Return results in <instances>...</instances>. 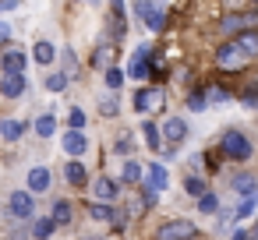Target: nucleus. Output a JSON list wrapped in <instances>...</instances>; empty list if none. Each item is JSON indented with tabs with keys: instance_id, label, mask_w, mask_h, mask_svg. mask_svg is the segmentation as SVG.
I'll use <instances>...</instances> for the list:
<instances>
[{
	"instance_id": "nucleus-1",
	"label": "nucleus",
	"mask_w": 258,
	"mask_h": 240,
	"mask_svg": "<svg viewBox=\"0 0 258 240\" xmlns=\"http://www.w3.org/2000/svg\"><path fill=\"white\" fill-rule=\"evenodd\" d=\"M198 229H195V222H187V219H173V222H163L159 229H156V240H191Z\"/></svg>"
},
{
	"instance_id": "nucleus-2",
	"label": "nucleus",
	"mask_w": 258,
	"mask_h": 240,
	"mask_svg": "<svg viewBox=\"0 0 258 240\" xmlns=\"http://www.w3.org/2000/svg\"><path fill=\"white\" fill-rule=\"evenodd\" d=\"M223 152L233 155V159H247V155H251V141H247L240 131H226V134H223Z\"/></svg>"
},
{
	"instance_id": "nucleus-3",
	"label": "nucleus",
	"mask_w": 258,
	"mask_h": 240,
	"mask_svg": "<svg viewBox=\"0 0 258 240\" xmlns=\"http://www.w3.org/2000/svg\"><path fill=\"white\" fill-rule=\"evenodd\" d=\"M138 15L145 18V25H149L152 32L166 29V4H138Z\"/></svg>"
},
{
	"instance_id": "nucleus-4",
	"label": "nucleus",
	"mask_w": 258,
	"mask_h": 240,
	"mask_svg": "<svg viewBox=\"0 0 258 240\" xmlns=\"http://www.w3.org/2000/svg\"><path fill=\"white\" fill-rule=\"evenodd\" d=\"M163 103H166L163 89H142V92L135 96V106H138L142 113H156V110H163Z\"/></svg>"
},
{
	"instance_id": "nucleus-5",
	"label": "nucleus",
	"mask_w": 258,
	"mask_h": 240,
	"mask_svg": "<svg viewBox=\"0 0 258 240\" xmlns=\"http://www.w3.org/2000/svg\"><path fill=\"white\" fill-rule=\"evenodd\" d=\"M216 64H219L223 71H237V67L244 64V53L237 50V43H226V46L216 53Z\"/></svg>"
},
{
	"instance_id": "nucleus-6",
	"label": "nucleus",
	"mask_w": 258,
	"mask_h": 240,
	"mask_svg": "<svg viewBox=\"0 0 258 240\" xmlns=\"http://www.w3.org/2000/svg\"><path fill=\"white\" fill-rule=\"evenodd\" d=\"M166 166H159V163H152V170L145 173V194H159V191H166Z\"/></svg>"
},
{
	"instance_id": "nucleus-7",
	"label": "nucleus",
	"mask_w": 258,
	"mask_h": 240,
	"mask_svg": "<svg viewBox=\"0 0 258 240\" xmlns=\"http://www.w3.org/2000/svg\"><path fill=\"white\" fill-rule=\"evenodd\" d=\"M233 191H237V194H244V201H254V198H258V177L237 173V177H233Z\"/></svg>"
},
{
	"instance_id": "nucleus-8",
	"label": "nucleus",
	"mask_w": 258,
	"mask_h": 240,
	"mask_svg": "<svg viewBox=\"0 0 258 240\" xmlns=\"http://www.w3.org/2000/svg\"><path fill=\"white\" fill-rule=\"evenodd\" d=\"M11 212H15L18 219H29V215H32V194H29V191H15V194H11Z\"/></svg>"
},
{
	"instance_id": "nucleus-9",
	"label": "nucleus",
	"mask_w": 258,
	"mask_h": 240,
	"mask_svg": "<svg viewBox=\"0 0 258 240\" xmlns=\"http://www.w3.org/2000/svg\"><path fill=\"white\" fill-rule=\"evenodd\" d=\"M0 92H4L8 99H18L25 92V74H4V82H0Z\"/></svg>"
},
{
	"instance_id": "nucleus-10",
	"label": "nucleus",
	"mask_w": 258,
	"mask_h": 240,
	"mask_svg": "<svg viewBox=\"0 0 258 240\" xmlns=\"http://www.w3.org/2000/svg\"><path fill=\"white\" fill-rule=\"evenodd\" d=\"M4 71H8V74H22V71H25V53L15 50V46L4 50Z\"/></svg>"
},
{
	"instance_id": "nucleus-11",
	"label": "nucleus",
	"mask_w": 258,
	"mask_h": 240,
	"mask_svg": "<svg viewBox=\"0 0 258 240\" xmlns=\"http://www.w3.org/2000/svg\"><path fill=\"white\" fill-rule=\"evenodd\" d=\"M163 134H166L170 141H177V145H180V141H184V134H187V124H184V120H177V117H170V120H166V127H163Z\"/></svg>"
},
{
	"instance_id": "nucleus-12",
	"label": "nucleus",
	"mask_w": 258,
	"mask_h": 240,
	"mask_svg": "<svg viewBox=\"0 0 258 240\" xmlns=\"http://www.w3.org/2000/svg\"><path fill=\"white\" fill-rule=\"evenodd\" d=\"M64 148H68L71 155H82V152L89 148V141H85V134H82V131H68V138H64Z\"/></svg>"
},
{
	"instance_id": "nucleus-13",
	"label": "nucleus",
	"mask_w": 258,
	"mask_h": 240,
	"mask_svg": "<svg viewBox=\"0 0 258 240\" xmlns=\"http://www.w3.org/2000/svg\"><path fill=\"white\" fill-rule=\"evenodd\" d=\"M46 187H50V170L46 166H36L29 173V191H46Z\"/></svg>"
},
{
	"instance_id": "nucleus-14",
	"label": "nucleus",
	"mask_w": 258,
	"mask_h": 240,
	"mask_svg": "<svg viewBox=\"0 0 258 240\" xmlns=\"http://www.w3.org/2000/svg\"><path fill=\"white\" fill-rule=\"evenodd\" d=\"M237 50H240L244 57H254V53H258V36H254V32H240V36H237Z\"/></svg>"
},
{
	"instance_id": "nucleus-15",
	"label": "nucleus",
	"mask_w": 258,
	"mask_h": 240,
	"mask_svg": "<svg viewBox=\"0 0 258 240\" xmlns=\"http://www.w3.org/2000/svg\"><path fill=\"white\" fill-rule=\"evenodd\" d=\"M96 198H99V201H113V198H117V184L106 180V177H99V180H96Z\"/></svg>"
},
{
	"instance_id": "nucleus-16",
	"label": "nucleus",
	"mask_w": 258,
	"mask_h": 240,
	"mask_svg": "<svg viewBox=\"0 0 258 240\" xmlns=\"http://www.w3.org/2000/svg\"><path fill=\"white\" fill-rule=\"evenodd\" d=\"M50 222H53V226H68V222H71V205H68V201H57Z\"/></svg>"
},
{
	"instance_id": "nucleus-17",
	"label": "nucleus",
	"mask_w": 258,
	"mask_h": 240,
	"mask_svg": "<svg viewBox=\"0 0 258 240\" xmlns=\"http://www.w3.org/2000/svg\"><path fill=\"white\" fill-rule=\"evenodd\" d=\"M64 173H68V180H71L75 187H82V184H85V166H82L78 159H75V163H68V166H64Z\"/></svg>"
},
{
	"instance_id": "nucleus-18",
	"label": "nucleus",
	"mask_w": 258,
	"mask_h": 240,
	"mask_svg": "<svg viewBox=\"0 0 258 240\" xmlns=\"http://www.w3.org/2000/svg\"><path fill=\"white\" fill-rule=\"evenodd\" d=\"M145 53H149L145 46H142V50H135V64H131V74H135V78H149V67H145Z\"/></svg>"
},
{
	"instance_id": "nucleus-19",
	"label": "nucleus",
	"mask_w": 258,
	"mask_h": 240,
	"mask_svg": "<svg viewBox=\"0 0 258 240\" xmlns=\"http://www.w3.org/2000/svg\"><path fill=\"white\" fill-rule=\"evenodd\" d=\"M142 134H145V145H149V148H159V141H163V138H159V127H156L152 120H145V124H142Z\"/></svg>"
},
{
	"instance_id": "nucleus-20",
	"label": "nucleus",
	"mask_w": 258,
	"mask_h": 240,
	"mask_svg": "<svg viewBox=\"0 0 258 240\" xmlns=\"http://www.w3.org/2000/svg\"><path fill=\"white\" fill-rule=\"evenodd\" d=\"M32 57H36V64H53V46L50 43H36Z\"/></svg>"
},
{
	"instance_id": "nucleus-21",
	"label": "nucleus",
	"mask_w": 258,
	"mask_h": 240,
	"mask_svg": "<svg viewBox=\"0 0 258 240\" xmlns=\"http://www.w3.org/2000/svg\"><path fill=\"white\" fill-rule=\"evenodd\" d=\"M22 131H25V124H18V120H4V124H0V134H4V138H22Z\"/></svg>"
},
{
	"instance_id": "nucleus-22",
	"label": "nucleus",
	"mask_w": 258,
	"mask_h": 240,
	"mask_svg": "<svg viewBox=\"0 0 258 240\" xmlns=\"http://www.w3.org/2000/svg\"><path fill=\"white\" fill-rule=\"evenodd\" d=\"M36 131H39V138H50V134L57 131V120L46 113V117H39V120H36Z\"/></svg>"
},
{
	"instance_id": "nucleus-23",
	"label": "nucleus",
	"mask_w": 258,
	"mask_h": 240,
	"mask_svg": "<svg viewBox=\"0 0 258 240\" xmlns=\"http://www.w3.org/2000/svg\"><path fill=\"white\" fill-rule=\"evenodd\" d=\"M89 215H92L96 222H113V212H110L106 205H96V201L89 205Z\"/></svg>"
},
{
	"instance_id": "nucleus-24",
	"label": "nucleus",
	"mask_w": 258,
	"mask_h": 240,
	"mask_svg": "<svg viewBox=\"0 0 258 240\" xmlns=\"http://www.w3.org/2000/svg\"><path fill=\"white\" fill-rule=\"evenodd\" d=\"M110 64H113V46H99L96 50V67H106L110 71Z\"/></svg>"
},
{
	"instance_id": "nucleus-25",
	"label": "nucleus",
	"mask_w": 258,
	"mask_h": 240,
	"mask_svg": "<svg viewBox=\"0 0 258 240\" xmlns=\"http://www.w3.org/2000/svg\"><path fill=\"white\" fill-rule=\"evenodd\" d=\"M135 180H142V166L138 163H124V184H135Z\"/></svg>"
},
{
	"instance_id": "nucleus-26",
	"label": "nucleus",
	"mask_w": 258,
	"mask_h": 240,
	"mask_svg": "<svg viewBox=\"0 0 258 240\" xmlns=\"http://www.w3.org/2000/svg\"><path fill=\"white\" fill-rule=\"evenodd\" d=\"M46 89H50V92H64V89H68V74H53V78H46Z\"/></svg>"
},
{
	"instance_id": "nucleus-27",
	"label": "nucleus",
	"mask_w": 258,
	"mask_h": 240,
	"mask_svg": "<svg viewBox=\"0 0 258 240\" xmlns=\"http://www.w3.org/2000/svg\"><path fill=\"white\" fill-rule=\"evenodd\" d=\"M32 233H36V236H39V240H46V236H50V233H53V222H50V219H39V222H36V226H32Z\"/></svg>"
},
{
	"instance_id": "nucleus-28",
	"label": "nucleus",
	"mask_w": 258,
	"mask_h": 240,
	"mask_svg": "<svg viewBox=\"0 0 258 240\" xmlns=\"http://www.w3.org/2000/svg\"><path fill=\"white\" fill-rule=\"evenodd\" d=\"M106 85H110V89H120V85H124V71L110 67V71H106Z\"/></svg>"
},
{
	"instance_id": "nucleus-29",
	"label": "nucleus",
	"mask_w": 258,
	"mask_h": 240,
	"mask_svg": "<svg viewBox=\"0 0 258 240\" xmlns=\"http://www.w3.org/2000/svg\"><path fill=\"white\" fill-rule=\"evenodd\" d=\"M198 208H202V212H216V208H219L216 194H202V198H198Z\"/></svg>"
},
{
	"instance_id": "nucleus-30",
	"label": "nucleus",
	"mask_w": 258,
	"mask_h": 240,
	"mask_svg": "<svg viewBox=\"0 0 258 240\" xmlns=\"http://www.w3.org/2000/svg\"><path fill=\"white\" fill-rule=\"evenodd\" d=\"M99 106H103V117H117V110H120V106H117V99H113V96H106V99H103V103H99Z\"/></svg>"
},
{
	"instance_id": "nucleus-31",
	"label": "nucleus",
	"mask_w": 258,
	"mask_h": 240,
	"mask_svg": "<svg viewBox=\"0 0 258 240\" xmlns=\"http://www.w3.org/2000/svg\"><path fill=\"white\" fill-rule=\"evenodd\" d=\"M85 127V113L82 110H71V131H82Z\"/></svg>"
},
{
	"instance_id": "nucleus-32",
	"label": "nucleus",
	"mask_w": 258,
	"mask_h": 240,
	"mask_svg": "<svg viewBox=\"0 0 258 240\" xmlns=\"http://www.w3.org/2000/svg\"><path fill=\"white\" fill-rule=\"evenodd\" d=\"M251 212H254V201H240V205H237V212H233V215H237V219H247V215H251Z\"/></svg>"
},
{
	"instance_id": "nucleus-33",
	"label": "nucleus",
	"mask_w": 258,
	"mask_h": 240,
	"mask_svg": "<svg viewBox=\"0 0 258 240\" xmlns=\"http://www.w3.org/2000/svg\"><path fill=\"white\" fill-rule=\"evenodd\" d=\"M187 191H191V194H198V198H202V194H205V184H202V180H198V177H191V180H187Z\"/></svg>"
},
{
	"instance_id": "nucleus-34",
	"label": "nucleus",
	"mask_w": 258,
	"mask_h": 240,
	"mask_svg": "<svg viewBox=\"0 0 258 240\" xmlns=\"http://www.w3.org/2000/svg\"><path fill=\"white\" fill-rule=\"evenodd\" d=\"M187 106H191V110H202V106H205V96H191Z\"/></svg>"
},
{
	"instance_id": "nucleus-35",
	"label": "nucleus",
	"mask_w": 258,
	"mask_h": 240,
	"mask_svg": "<svg viewBox=\"0 0 258 240\" xmlns=\"http://www.w3.org/2000/svg\"><path fill=\"white\" fill-rule=\"evenodd\" d=\"M117 152H131V138H127V134H120V141H117Z\"/></svg>"
},
{
	"instance_id": "nucleus-36",
	"label": "nucleus",
	"mask_w": 258,
	"mask_h": 240,
	"mask_svg": "<svg viewBox=\"0 0 258 240\" xmlns=\"http://www.w3.org/2000/svg\"><path fill=\"white\" fill-rule=\"evenodd\" d=\"M244 103H247L251 110H258V96H254V92H247V99H244Z\"/></svg>"
},
{
	"instance_id": "nucleus-37",
	"label": "nucleus",
	"mask_w": 258,
	"mask_h": 240,
	"mask_svg": "<svg viewBox=\"0 0 258 240\" xmlns=\"http://www.w3.org/2000/svg\"><path fill=\"white\" fill-rule=\"evenodd\" d=\"M230 240H247V233H240V229H237V233H233Z\"/></svg>"
},
{
	"instance_id": "nucleus-38",
	"label": "nucleus",
	"mask_w": 258,
	"mask_h": 240,
	"mask_svg": "<svg viewBox=\"0 0 258 240\" xmlns=\"http://www.w3.org/2000/svg\"><path fill=\"white\" fill-rule=\"evenodd\" d=\"M8 39V25H0V43H4Z\"/></svg>"
},
{
	"instance_id": "nucleus-39",
	"label": "nucleus",
	"mask_w": 258,
	"mask_h": 240,
	"mask_svg": "<svg viewBox=\"0 0 258 240\" xmlns=\"http://www.w3.org/2000/svg\"><path fill=\"white\" fill-rule=\"evenodd\" d=\"M0 11H11V4H0Z\"/></svg>"
},
{
	"instance_id": "nucleus-40",
	"label": "nucleus",
	"mask_w": 258,
	"mask_h": 240,
	"mask_svg": "<svg viewBox=\"0 0 258 240\" xmlns=\"http://www.w3.org/2000/svg\"><path fill=\"white\" fill-rule=\"evenodd\" d=\"M247 240H258V233H254V236H247Z\"/></svg>"
}]
</instances>
